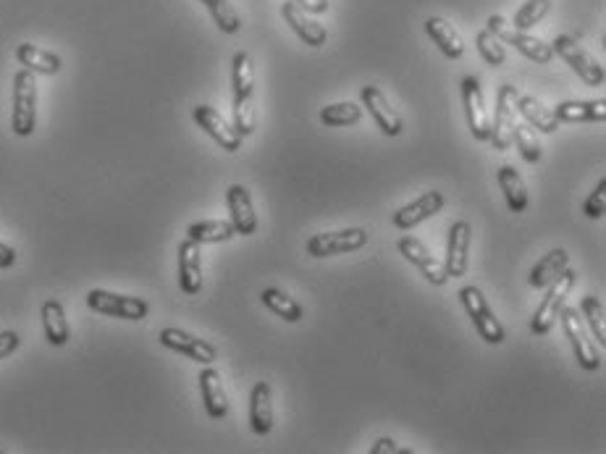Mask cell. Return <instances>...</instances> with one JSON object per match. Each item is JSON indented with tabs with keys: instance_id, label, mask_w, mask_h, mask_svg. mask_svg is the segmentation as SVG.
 Wrapping results in <instances>:
<instances>
[{
	"instance_id": "21",
	"label": "cell",
	"mask_w": 606,
	"mask_h": 454,
	"mask_svg": "<svg viewBox=\"0 0 606 454\" xmlns=\"http://www.w3.org/2000/svg\"><path fill=\"white\" fill-rule=\"evenodd\" d=\"M557 121L567 124H593V121H606V100H567L554 108Z\"/></svg>"
},
{
	"instance_id": "41",
	"label": "cell",
	"mask_w": 606,
	"mask_h": 454,
	"mask_svg": "<svg viewBox=\"0 0 606 454\" xmlns=\"http://www.w3.org/2000/svg\"><path fill=\"white\" fill-rule=\"evenodd\" d=\"M402 452H407V449H399L394 439H379V441L373 444V449H370V454H402Z\"/></svg>"
},
{
	"instance_id": "23",
	"label": "cell",
	"mask_w": 606,
	"mask_h": 454,
	"mask_svg": "<svg viewBox=\"0 0 606 454\" xmlns=\"http://www.w3.org/2000/svg\"><path fill=\"white\" fill-rule=\"evenodd\" d=\"M249 423L252 431L266 436L273 429V391L270 384L260 381L252 388V399H249Z\"/></svg>"
},
{
	"instance_id": "3",
	"label": "cell",
	"mask_w": 606,
	"mask_h": 454,
	"mask_svg": "<svg viewBox=\"0 0 606 454\" xmlns=\"http://www.w3.org/2000/svg\"><path fill=\"white\" fill-rule=\"evenodd\" d=\"M551 50L560 55L561 61L567 64V66L572 68L581 79H583L585 85H591V87H599V85H604V66L585 50L583 45H578V40L575 37H570V35H560L554 43H551Z\"/></svg>"
},
{
	"instance_id": "39",
	"label": "cell",
	"mask_w": 606,
	"mask_h": 454,
	"mask_svg": "<svg viewBox=\"0 0 606 454\" xmlns=\"http://www.w3.org/2000/svg\"><path fill=\"white\" fill-rule=\"evenodd\" d=\"M583 213L588 216V218H593V221H596V218H604V213H606V179L604 177L599 179V187H596V189L591 192V197L585 200Z\"/></svg>"
},
{
	"instance_id": "6",
	"label": "cell",
	"mask_w": 606,
	"mask_h": 454,
	"mask_svg": "<svg viewBox=\"0 0 606 454\" xmlns=\"http://www.w3.org/2000/svg\"><path fill=\"white\" fill-rule=\"evenodd\" d=\"M460 299H462V305H465V310H468V316L475 323V328H478V334L483 337V341H489V344H501L504 341V326L499 323V318L494 316V310H491V305H489V299L483 297V292L478 289V287H465L462 292H460Z\"/></svg>"
},
{
	"instance_id": "43",
	"label": "cell",
	"mask_w": 606,
	"mask_h": 454,
	"mask_svg": "<svg viewBox=\"0 0 606 454\" xmlns=\"http://www.w3.org/2000/svg\"><path fill=\"white\" fill-rule=\"evenodd\" d=\"M14 263H16V252H14V247H8V245L0 242V268H11Z\"/></svg>"
},
{
	"instance_id": "14",
	"label": "cell",
	"mask_w": 606,
	"mask_h": 454,
	"mask_svg": "<svg viewBox=\"0 0 606 454\" xmlns=\"http://www.w3.org/2000/svg\"><path fill=\"white\" fill-rule=\"evenodd\" d=\"M362 103H365V108L370 111V116L376 118V124H379V129H381L383 135H402V116L391 108V103H389V97L381 92V87H376V85L362 87Z\"/></svg>"
},
{
	"instance_id": "5",
	"label": "cell",
	"mask_w": 606,
	"mask_h": 454,
	"mask_svg": "<svg viewBox=\"0 0 606 454\" xmlns=\"http://www.w3.org/2000/svg\"><path fill=\"white\" fill-rule=\"evenodd\" d=\"M560 318L561 326H564V334H567V339L572 344L575 360L581 363V368H585V370H599V368H601V355H599V347L588 337L583 316L578 313V308H561Z\"/></svg>"
},
{
	"instance_id": "28",
	"label": "cell",
	"mask_w": 606,
	"mask_h": 454,
	"mask_svg": "<svg viewBox=\"0 0 606 454\" xmlns=\"http://www.w3.org/2000/svg\"><path fill=\"white\" fill-rule=\"evenodd\" d=\"M496 179H499V187H501V192H504V197H507L510 210H512V213H522V210L528 207V187L522 182V177L517 174V168L501 166L499 174H496Z\"/></svg>"
},
{
	"instance_id": "32",
	"label": "cell",
	"mask_w": 606,
	"mask_h": 454,
	"mask_svg": "<svg viewBox=\"0 0 606 454\" xmlns=\"http://www.w3.org/2000/svg\"><path fill=\"white\" fill-rule=\"evenodd\" d=\"M581 316H583L585 323L591 326L593 337L599 339V347H604L606 344V318H604V305H601V299H599V297H583V302H581Z\"/></svg>"
},
{
	"instance_id": "7",
	"label": "cell",
	"mask_w": 606,
	"mask_h": 454,
	"mask_svg": "<svg viewBox=\"0 0 606 454\" xmlns=\"http://www.w3.org/2000/svg\"><path fill=\"white\" fill-rule=\"evenodd\" d=\"M517 97H520V92L512 85H501L499 87L494 124H491V136H489L494 142L496 150H510L512 147L517 126Z\"/></svg>"
},
{
	"instance_id": "16",
	"label": "cell",
	"mask_w": 606,
	"mask_h": 454,
	"mask_svg": "<svg viewBox=\"0 0 606 454\" xmlns=\"http://www.w3.org/2000/svg\"><path fill=\"white\" fill-rule=\"evenodd\" d=\"M226 203H228V213H231V227L237 234L249 237L258 228V216L252 207V197H249L247 187L242 184H231L226 192Z\"/></svg>"
},
{
	"instance_id": "10",
	"label": "cell",
	"mask_w": 606,
	"mask_h": 454,
	"mask_svg": "<svg viewBox=\"0 0 606 454\" xmlns=\"http://www.w3.org/2000/svg\"><path fill=\"white\" fill-rule=\"evenodd\" d=\"M462 100H465V114H468V126L478 142H486L491 136V116L486 108V97L480 90V82L475 76L462 79Z\"/></svg>"
},
{
	"instance_id": "34",
	"label": "cell",
	"mask_w": 606,
	"mask_h": 454,
	"mask_svg": "<svg viewBox=\"0 0 606 454\" xmlns=\"http://www.w3.org/2000/svg\"><path fill=\"white\" fill-rule=\"evenodd\" d=\"M207 5V11L213 14V19L218 24V29L226 32V35H234V32H239V14L234 11V5L228 3V0H200Z\"/></svg>"
},
{
	"instance_id": "30",
	"label": "cell",
	"mask_w": 606,
	"mask_h": 454,
	"mask_svg": "<svg viewBox=\"0 0 606 454\" xmlns=\"http://www.w3.org/2000/svg\"><path fill=\"white\" fill-rule=\"evenodd\" d=\"M263 305L268 308L270 313H276L278 318L289 320V323H297V320L302 318V305L292 299V297L287 295V292H281V289H263Z\"/></svg>"
},
{
	"instance_id": "15",
	"label": "cell",
	"mask_w": 606,
	"mask_h": 454,
	"mask_svg": "<svg viewBox=\"0 0 606 454\" xmlns=\"http://www.w3.org/2000/svg\"><path fill=\"white\" fill-rule=\"evenodd\" d=\"M472 228L468 221H457L449 228V242H447V273L449 278H460L468 273V255H470Z\"/></svg>"
},
{
	"instance_id": "26",
	"label": "cell",
	"mask_w": 606,
	"mask_h": 454,
	"mask_svg": "<svg viewBox=\"0 0 606 454\" xmlns=\"http://www.w3.org/2000/svg\"><path fill=\"white\" fill-rule=\"evenodd\" d=\"M567 266H570V255H567V250L557 247V250H551L549 255H543L539 263L533 266V271H530V278H528V281H530V287L543 289V287H549V284H551Z\"/></svg>"
},
{
	"instance_id": "24",
	"label": "cell",
	"mask_w": 606,
	"mask_h": 454,
	"mask_svg": "<svg viewBox=\"0 0 606 454\" xmlns=\"http://www.w3.org/2000/svg\"><path fill=\"white\" fill-rule=\"evenodd\" d=\"M517 114L522 116L530 126H536L539 132H546V135H551V132L560 129V121H557L554 111L546 108L536 97L520 95V97H517Z\"/></svg>"
},
{
	"instance_id": "38",
	"label": "cell",
	"mask_w": 606,
	"mask_h": 454,
	"mask_svg": "<svg viewBox=\"0 0 606 454\" xmlns=\"http://www.w3.org/2000/svg\"><path fill=\"white\" fill-rule=\"evenodd\" d=\"M234 129L242 136L255 132V108L252 97H234Z\"/></svg>"
},
{
	"instance_id": "40",
	"label": "cell",
	"mask_w": 606,
	"mask_h": 454,
	"mask_svg": "<svg viewBox=\"0 0 606 454\" xmlns=\"http://www.w3.org/2000/svg\"><path fill=\"white\" fill-rule=\"evenodd\" d=\"M19 344H22V339H19L16 331H3V334H0V360L8 358V355H14V352L19 349Z\"/></svg>"
},
{
	"instance_id": "27",
	"label": "cell",
	"mask_w": 606,
	"mask_h": 454,
	"mask_svg": "<svg viewBox=\"0 0 606 454\" xmlns=\"http://www.w3.org/2000/svg\"><path fill=\"white\" fill-rule=\"evenodd\" d=\"M43 328H45V339L53 347H64L68 337H71L64 305L58 299H47L45 305H43Z\"/></svg>"
},
{
	"instance_id": "1",
	"label": "cell",
	"mask_w": 606,
	"mask_h": 454,
	"mask_svg": "<svg viewBox=\"0 0 606 454\" xmlns=\"http://www.w3.org/2000/svg\"><path fill=\"white\" fill-rule=\"evenodd\" d=\"M37 124V82L29 68H19L14 76V114L11 126L19 136H29Z\"/></svg>"
},
{
	"instance_id": "29",
	"label": "cell",
	"mask_w": 606,
	"mask_h": 454,
	"mask_svg": "<svg viewBox=\"0 0 606 454\" xmlns=\"http://www.w3.org/2000/svg\"><path fill=\"white\" fill-rule=\"evenodd\" d=\"M187 234L197 245H216V242H228L237 231L228 221H197V224L189 227Z\"/></svg>"
},
{
	"instance_id": "17",
	"label": "cell",
	"mask_w": 606,
	"mask_h": 454,
	"mask_svg": "<svg viewBox=\"0 0 606 454\" xmlns=\"http://www.w3.org/2000/svg\"><path fill=\"white\" fill-rule=\"evenodd\" d=\"M179 287L189 297L202 289V252L200 245L189 237L179 245Z\"/></svg>"
},
{
	"instance_id": "8",
	"label": "cell",
	"mask_w": 606,
	"mask_h": 454,
	"mask_svg": "<svg viewBox=\"0 0 606 454\" xmlns=\"http://www.w3.org/2000/svg\"><path fill=\"white\" fill-rule=\"evenodd\" d=\"M368 245V231L365 228H344V231H323L308 239L305 250L313 257H328V255H344L355 252Z\"/></svg>"
},
{
	"instance_id": "19",
	"label": "cell",
	"mask_w": 606,
	"mask_h": 454,
	"mask_svg": "<svg viewBox=\"0 0 606 454\" xmlns=\"http://www.w3.org/2000/svg\"><path fill=\"white\" fill-rule=\"evenodd\" d=\"M281 14H284V19L287 24L292 26L294 32H297V37L305 43V45L310 47H320L326 45V40H328V32H326V26L323 24H318L315 19H310L297 3H284V8H281Z\"/></svg>"
},
{
	"instance_id": "33",
	"label": "cell",
	"mask_w": 606,
	"mask_h": 454,
	"mask_svg": "<svg viewBox=\"0 0 606 454\" xmlns=\"http://www.w3.org/2000/svg\"><path fill=\"white\" fill-rule=\"evenodd\" d=\"M359 118H362V108L355 103H334L320 111V121L326 126H355Z\"/></svg>"
},
{
	"instance_id": "12",
	"label": "cell",
	"mask_w": 606,
	"mask_h": 454,
	"mask_svg": "<svg viewBox=\"0 0 606 454\" xmlns=\"http://www.w3.org/2000/svg\"><path fill=\"white\" fill-rule=\"evenodd\" d=\"M160 344L168 347V349H174V352H179V355H187L189 360L202 365L216 363V358H218V352H216L213 344L197 339V337H192V334H187V331H181V328H163V331H160Z\"/></svg>"
},
{
	"instance_id": "35",
	"label": "cell",
	"mask_w": 606,
	"mask_h": 454,
	"mask_svg": "<svg viewBox=\"0 0 606 454\" xmlns=\"http://www.w3.org/2000/svg\"><path fill=\"white\" fill-rule=\"evenodd\" d=\"M512 145H517L520 156L528 160V163H539L540 156H543V153H540V142L536 139V132H533L530 124H517Z\"/></svg>"
},
{
	"instance_id": "31",
	"label": "cell",
	"mask_w": 606,
	"mask_h": 454,
	"mask_svg": "<svg viewBox=\"0 0 606 454\" xmlns=\"http://www.w3.org/2000/svg\"><path fill=\"white\" fill-rule=\"evenodd\" d=\"M255 87V66L249 53H237L234 55V97H252Z\"/></svg>"
},
{
	"instance_id": "11",
	"label": "cell",
	"mask_w": 606,
	"mask_h": 454,
	"mask_svg": "<svg viewBox=\"0 0 606 454\" xmlns=\"http://www.w3.org/2000/svg\"><path fill=\"white\" fill-rule=\"evenodd\" d=\"M399 252H402L409 263H415V266L420 268V273L426 276L433 287H444V284L449 281L447 266H444L433 252L428 250L420 239H415V237H404V239H399Z\"/></svg>"
},
{
	"instance_id": "18",
	"label": "cell",
	"mask_w": 606,
	"mask_h": 454,
	"mask_svg": "<svg viewBox=\"0 0 606 454\" xmlns=\"http://www.w3.org/2000/svg\"><path fill=\"white\" fill-rule=\"evenodd\" d=\"M444 207V195L430 189L426 195H420L418 200H412L409 205L399 207L394 213V227L397 228H415L418 224H423L428 218H433L439 210Z\"/></svg>"
},
{
	"instance_id": "25",
	"label": "cell",
	"mask_w": 606,
	"mask_h": 454,
	"mask_svg": "<svg viewBox=\"0 0 606 454\" xmlns=\"http://www.w3.org/2000/svg\"><path fill=\"white\" fill-rule=\"evenodd\" d=\"M16 58L24 68H29L32 74H45V76H53L61 71V58L56 53H47L43 47L32 45V43H22L16 47Z\"/></svg>"
},
{
	"instance_id": "9",
	"label": "cell",
	"mask_w": 606,
	"mask_h": 454,
	"mask_svg": "<svg viewBox=\"0 0 606 454\" xmlns=\"http://www.w3.org/2000/svg\"><path fill=\"white\" fill-rule=\"evenodd\" d=\"M87 305H90L95 313H103V316H111V318H124V320H142L147 318L150 313V305L139 297H124V295H111L106 289H92L87 295Z\"/></svg>"
},
{
	"instance_id": "20",
	"label": "cell",
	"mask_w": 606,
	"mask_h": 454,
	"mask_svg": "<svg viewBox=\"0 0 606 454\" xmlns=\"http://www.w3.org/2000/svg\"><path fill=\"white\" fill-rule=\"evenodd\" d=\"M200 394L205 409L213 420H221L228 412V397H226L221 373L216 368H205L200 373Z\"/></svg>"
},
{
	"instance_id": "2",
	"label": "cell",
	"mask_w": 606,
	"mask_h": 454,
	"mask_svg": "<svg viewBox=\"0 0 606 454\" xmlns=\"http://www.w3.org/2000/svg\"><path fill=\"white\" fill-rule=\"evenodd\" d=\"M578 284V273L570 271V268H564V271L549 284V292L546 297L540 299L539 310H536V316L530 320V328H533V334H549L551 328H554V323L560 318L561 308H564V299L567 295L572 292V287Z\"/></svg>"
},
{
	"instance_id": "36",
	"label": "cell",
	"mask_w": 606,
	"mask_h": 454,
	"mask_svg": "<svg viewBox=\"0 0 606 454\" xmlns=\"http://www.w3.org/2000/svg\"><path fill=\"white\" fill-rule=\"evenodd\" d=\"M475 43H478V53L483 55V61H486V64H491V66H501V64L507 61V50H504L501 40L496 37L494 32H489V29L478 32Z\"/></svg>"
},
{
	"instance_id": "13",
	"label": "cell",
	"mask_w": 606,
	"mask_h": 454,
	"mask_svg": "<svg viewBox=\"0 0 606 454\" xmlns=\"http://www.w3.org/2000/svg\"><path fill=\"white\" fill-rule=\"evenodd\" d=\"M195 121L200 124V129H205L207 135L221 145V150L234 153V150L242 147V135H239V132H237V129L226 121L224 116L216 111V108H210V106H197V108H195Z\"/></svg>"
},
{
	"instance_id": "22",
	"label": "cell",
	"mask_w": 606,
	"mask_h": 454,
	"mask_svg": "<svg viewBox=\"0 0 606 454\" xmlns=\"http://www.w3.org/2000/svg\"><path fill=\"white\" fill-rule=\"evenodd\" d=\"M426 32L428 37L441 47V53H444L447 58H451V61L462 58L465 43H462V35L454 29V24L441 19V16H430V19H426Z\"/></svg>"
},
{
	"instance_id": "37",
	"label": "cell",
	"mask_w": 606,
	"mask_h": 454,
	"mask_svg": "<svg viewBox=\"0 0 606 454\" xmlns=\"http://www.w3.org/2000/svg\"><path fill=\"white\" fill-rule=\"evenodd\" d=\"M549 11H551V0H528L515 14L512 26H517V29H530V26H536Z\"/></svg>"
},
{
	"instance_id": "42",
	"label": "cell",
	"mask_w": 606,
	"mask_h": 454,
	"mask_svg": "<svg viewBox=\"0 0 606 454\" xmlns=\"http://www.w3.org/2000/svg\"><path fill=\"white\" fill-rule=\"evenodd\" d=\"M302 11L308 14H326L328 11V0H292Z\"/></svg>"
},
{
	"instance_id": "4",
	"label": "cell",
	"mask_w": 606,
	"mask_h": 454,
	"mask_svg": "<svg viewBox=\"0 0 606 454\" xmlns=\"http://www.w3.org/2000/svg\"><path fill=\"white\" fill-rule=\"evenodd\" d=\"M489 32H494L496 37L507 45H515L525 58L536 61V64H549L554 58V50L551 45H546L543 40L533 37V35H525V29H517L512 24L507 22L504 16H491L489 19Z\"/></svg>"
}]
</instances>
